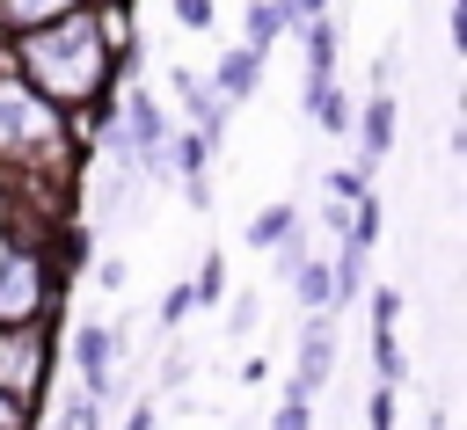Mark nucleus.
<instances>
[{
  "mask_svg": "<svg viewBox=\"0 0 467 430\" xmlns=\"http://www.w3.org/2000/svg\"><path fill=\"white\" fill-rule=\"evenodd\" d=\"M22 66H29L36 95H51V102H88V95L102 87V66H109L102 22L73 15V7L51 15V22H36V29L22 36Z\"/></svg>",
  "mask_w": 467,
  "mask_h": 430,
  "instance_id": "1",
  "label": "nucleus"
},
{
  "mask_svg": "<svg viewBox=\"0 0 467 430\" xmlns=\"http://www.w3.org/2000/svg\"><path fill=\"white\" fill-rule=\"evenodd\" d=\"M51 131H58L51 102H36V95L15 87V80H0V153H7V146H36V138H51Z\"/></svg>",
  "mask_w": 467,
  "mask_h": 430,
  "instance_id": "2",
  "label": "nucleus"
},
{
  "mask_svg": "<svg viewBox=\"0 0 467 430\" xmlns=\"http://www.w3.org/2000/svg\"><path fill=\"white\" fill-rule=\"evenodd\" d=\"M255 66H263V51H226L219 58V102H241V95H255Z\"/></svg>",
  "mask_w": 467,
  "mask_h": 430,
  "instance_id": "3",
  "label": "nucleus"
},
{
  "mask_svg": "<svg viewBox=\"0 0 467 430\" xmlns=\"http://www.w3.org/2000/svg\"><path fill=\"white\" fill-rule=\"evenodd\" d=\"M285 22H292V0H255L248 7V51H270Z\"/></svg>",
  "mask_w": 467,
  "mask_h": 430,
  "instance_id": "4",
  "label": "nucleus"
},
{
  "mask_svg": "<svg viewBox=\"0 0 467 430\" xmlns=\"http://www.w3.org/2000/svg\"><path fill=\"white\" fill-rule=\"evenodd\" d=\"M36 306V262H15L7 277H0V313L15 321V313H29Z\"/></svg>",
  "mask_w": 467,
  "mask_h": 430,
  "instance_id": "5",
  "label": "nucleus"
},
{
  "mask_svg": "<svg viewBox=\"0 0 467 430\" xmlns=\"http://www.w3.org/2000/svg\"><path fill=\"white\" fill-rule=\"evenodd\" d=\"M80 364H88V386L109 394V335L102 328H80Z\"/></svg>",
  "mask_w": 467,
  "mask_h": 430,
  "instance_id": "6",
  "label": "nucleus"
},
{
  "mask_svg": "<svg viewBox=\"0 0 467 430\" xmlns=\"http://www.w3.org/2000/svg\"><path fill=\"white\" fill-rule=\"evenodd\" d=\"M321 372H328V328L314 321V328H306V357H299V394H314Z\"/></svg>",
  "mask_w": 467,
  "mask_h": 430,
  "instance_id": "7",
  "label": "nucleus"
},
{
  "mask_svg": "<svg viewBox=\"0 0 467 430\" xmlns=\"http://www.w3.org/2000/svg\"><path fill=\"white\" fill-rule=\"evenodd\" d=\"M387 138H394V102H387V95H372V109H365V153L379 160V153H387Z\"/></svg>",
  "mask_w": 467,
  "mask_h": 430,
  "instance_id": "8",
  "label": "nucleus"
},
{
  "mask_svg": "<svg viewBox=\"0 0 467 430\" xmlns=\"http://www.w3.org/2000/svg\"><path fill=\"white\" fill-rule=\"evenodd\" d=\"M204 146H212L204 131H190V138H175V168L190 175V189H197V197H204Z\"/></svg>",
  "mask_w": 467,
  "mask_h": 430,
  "instance_id": "9",
  "label": "nucleus"
},
{
  "mask_svg": "<svg viewBox=\"0 0 467 430\" xmlns=\"http://www.w3.org/2000/svg\"><path fill=\"white\" fill-rule=\"evenodd\" d=\"M66 7H80V0H0V22H51Z\"/></svg>",
  "mask_w": 467,
  "mask_h": 430,
  "instance_id": "10",
  "label": "nucleus"
},
{
  "mask_svg": "<svg viewBox=\"0 0 467 430\" xmlns=\"http://www.w3.org/2000/svg\"><path fill=\"white\" fill-rule=\"evenodd\" d=\"M131 138L153 153L161 146V109H153V95H131Z\"/></svg>",
  "mask_w": 467,
  "mask_h": 430,
  "instance_id": "11",
  "label": "nucleus"
},
{
  "mask_svg": "<svg viewBox=\"0 0 467 430\" xmlns=\"http://www.w3.org/2000/svg\"><path fill=\"white\" fill-rule=\"evenodd\" d=\"M0 372H7V386H29V343L22 335H0Z\"/></svg>",
  "mask_w": 467,
  "mask_h": 430,
  "instance_id": "12",
  "label": "nucleus"
},
{
  "mask_svg": "<svg viewBox=\"0 0 467 430\" xmlns=\"http://www.w3.org/2000/svg\"><path fill=\"white\" fill-rule=\"evenodd\" d=\"M285 226H292V211H285V204H270V211L248 226V241H255V248H270V241H285Z\"/></svg>",
  "mask_w": 467,
  "mask_h": 430,
  "instance_id": "13",
  "label": "nucleus"
},
{
  "mask_svg": "<svg viewBox=\"0 0 467 430\" xmlns=\"http://www.w3.org/2000/svg\"><path fill=\"white\" fill-rule=\"evenodd\" d=\"M270 430H306V401H299V394H292V401H285V408H277V423H270Z\"/></svg>",
  "mask_w": 467,
  "mask_h": 430,
  "instance_id": "14",
  "label": "nucleus"
},
{
  "mask_svg": "<svg viewBox=\"0 0 467 430\" xmlns=\"http://www.w3.org/2000/svg\"><path fill=\"white\" fill-rule=\"evenodd\" d=\"M175 15H182L190 29H204V22H212V0H175Z\"/></svg>",
  "mask_w": 467,
  "mask_h": 430,
  "instance_id": "15",
  "label": "nucleus"
},
{
  "mask_svg": "<svg viewBox=\"0 0 467 430\" xmlns=\"http://www.w3.org/2000/svg\"><path fill=\"white\" fill-rule=\"evenodd\" d=\"M7 423H15V408H7V401H0V430H7Z\"/></svg>",
  "mask_w": 467,
  "mask_h": 430,
  "instance_id": "16",
  "label": "nucleus"
},
{
  "mask_svg": "<svg viewBox=\"0 0 467 430\" xmlns=\"http://www.w3.org/2000/svg\"><path fill=\"white\" fill-rule=\"evenodd\" d=\"M306 7H321V0H306Z\"/></svg>",
  "mask_w": 467,
  "mask_h": 430,
  "instance_id": "17",
  "label": "nucleus"
}]
</instances>
